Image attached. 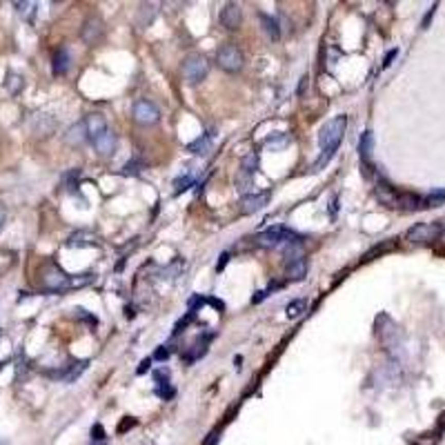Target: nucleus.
I'll return each instance as SVG.
<instances>
[{
	"mask_svg": "<svg viewBox=\"0 0 445 445\" xmlns=\"http://www.w3.org/2000/svg\"><path fill=\"white\" fill-rule=\"evenodd\" d=\"M227 261H229V254H227V252H225V254H220V261L216 263V272H220V269L227 265Z\"/></svg>",
	"mask_w": 445,
	"mask_h": 445,
	"instance_id": "obj_42",
	"label": "nucleus"
},
{
	"mask_svg": "<svg viewBox=\"0 0 445 445\" xmlns=\"http://www.w3.org/2000/svg\"><path fill=\"white\" fill-rule=\"evenodd\" d=\"M372 147H374V136L372 132H363L361 134V140H359V154H361V160L365 163V167L369 165V158H372Z\"/></svg>",
	"mask_w": 445,
	"mask_h": 445,
	"instance_id": "obj_15",
	"label": "nucleus"
},
{
	"mask_svg": "<svg viewBox=\"0 0 445 445\" xmlns=\"http://www.w3.org/2000/svg\"><path fill=\"white\" fill-rule=\"evenodd\" d=\"M91 441H96L98 445L105 443V428L100 425V423H96V425L91 428Z\"/></svg>",
	"mask_w": 445,
	"mask_h": 445,
	"instance_id": "obj_32",
	"label": "nucleus"
},
{
	"mask_svg": "<svg viewBox=\"0 0 445 445\" xmlns=\"http://www.w3.org/2000/svg\"><path fill=\"white\" fill-rule=\"evenodd\" d=\"M13 7H16V9H18V13H20V16H25L27 20H29V18H31L29 13L33 11V7H36V5H33V3H16Z\"/></svg>",
	"mask_w": 445,
	"mask_h": 445,
	"instance_id": "obj_33",
	"label": "nucleus"
},
{
	"mask_svg": "<svg viewBox=\"0 0 445 445\" xmlns=\"http://www.w3.org/2000/svg\"><path fill=\"white\" fill-rule=\"evenodd\" d=\"M256 170H258V154H247L245 158H243V165H240V172L249 174V176H254Z\"/></svg>",
	"mask_w": 445,
	"mask_h": 445,
	"instance_id": "obj_25",
	"label": "nucleus"
},
{
	"mask_svg": "<svg viewBox=\"0 0 445 445\" xmlns=\"http://www.w3.org/2000/svg\"><path fill=\"white\" fill-rule=\"evenodd\" d=\"M334 154H336V150H329V152H323V154H321V156H319V158H316V160H314V165H312V170H314V172H321V170H323V167H325V165L329 163V160H332V158H334Z\"/></svg>",
	"mask_w": 445,
	"mask_h": 445,
	"instance_id": "obj_27",
	"label": "nucleus"
},
{
	"mask_svg": "<svg viewBox=\"0 0 445 445\" xmlns=\"http://www.w3.org/2000/svg\"><path fill=\"white\" fill-rule=\"evenodd\" d=\"M240 23H243V9H240V5L227 3L225 7H222V11H220V25L225 27V29L234 31V29H238V27H240Z\"/></svg>",
	"mask_w": 445,
	"mask_h": 445,
	"instance_id": "obj_8",
	"label": "nucleus"
},
{
	"mask_svg": "<svg viewBox=\"0 0 445 445\" xmlns=\"http://www.w3.org/2000/svg\"><path fill=\"white\" fill-rule=\"evenodd\" d=\"M96 243V236L91 232H76L69 236V240H67V247H89Z\"/></svg>",
	"mask_w": 445,
	"mask_h": 445,
	"instance_id": "obj_17",
	"label": "nucleus"
},
{
	"mask_svg": "<svg viewBox=\"0 0 445 445\" xmlns=\"http://www.w3.org/2000/svg\"><path fill=\"white\" fill-rule=\"evenodd\" d=\"M307 269H309V263H307V258H294V261H289L287 263V267H285V279L287 281H303L307 276Z\"/></svg>",
	"mask_w": 445,
	"mask_h": 445,
	"instance_id": "obj_13",
	"label": "nucleus"
},
{
	"mask_svg": "<svg viewBox=\"0 0 445 445\" xmlns=\"http://www.w3.org/2000/svg\"><path fill=\"white\" fill-rule=\"evenodd\" d=\"M212 150V134L207 132V134H200V138H196L194 143H190L187 145V152H192V154H200V156H205L207 152Z\"/></svg>",
	"mask_w": 445,
	"mask_h": 445,
	"instance_id": "obj_16",
	"label": "nucleus"
},
{
	"mask_svg": "<svg viewBox=\"0 0 445 445\" xmlns=\"http://www.w3.org/2000/svg\"><path fill=\"white\" fill-rule=\"evenodd\" d=\"M261 23H263V29H265V33L272 40H279L281 38V29H279V23L272 18V16H267V13H261Z\"/></svg>",
	"mask_w": 445,
	"mask_h": 445,
	"instance_id": "obj_20",
	"label": "nucleus"
},
{
	"mask_svg": "<svg viewBox=\"0 0 445 445\" xmlns=\"http://www.w3.org/2000/svg\"><path fill=\"white\" fill-rule=\"evenodd\" d=\"M154 381L158 383V385H163V383H170V369L167 367H160L154 372Z\"/></svg>",
	"mask_w": 445,
	"mask_h": 445,
	"instance_id": "obj_34",
	"label": "nucleus"
},
{
	"mask_svg": "<svg viewBox=\"0 0 445 445\" xmlns=\"http://www.w3.org/2000/svg\"><path fill=\"white\" fill-rule=\"evenodd\" d=\"M7 89H9L11 94H18L20 89H23V78L16 76V73H9V80H7Z\"/></svg>",
	"mask_w": 445,
	"mask_h": 445,
	"instance_id": "obj_31",
	"label": "nucleus"
},
{
	"mask_svg": "<svg viewBox=\"0 0 445 445\" xmlns=\"http://www.w3.org/2000/svg\"><path fill=\"white\" fill-rule=\"evenodd\" d=\"M87 138V129H85V123H78L76 127H71L69 134H67V143L69 145H83Z\"/></svg>",
	"mask_w": 445,
	"mask_h": 445,
	"instance_id": "obj_21",
	"label": "nucleus"
},
{
	"mask_svg": "<svg viewBox=\"0 0 445 445\" xmlns=\"http://www.w3.org/2000/svg\"><path fill=\"white\" fill-rule=\"evenodd\" d=\"M192 185H194V178H192V174H185V176H180V178H176V180H174V194L187 192V190H190Z\"/></svg>",
	"mask_w": 445,
	"mask_h": 445,
	"instance_id": "obj_26",
	"label": "nucleus"
},
{
	"mask_svg": "<svg viewBox=\"0 0 445 445\" xmlns=\"http://www.w3.org/2000/svg\"><path fill=\"white\" fill-rule=\"evenodd\" d=\"M396 329H399V327H396V325H392V327H390V334H392V336H396ZM376 332H379V336L383 339V343H387V341H390V339H387V334H385V329H376Z\"/></svg>",
	"mask_w": 445,
	"mask_h": 445,
	"instance_id": "obj_41",
	"label": "nucleus"
},
{
	"mask_svg": "<svg viewBox=\"0 0 445 445\" xmlns=\"http://www.w3.org/2000/svg\"><path fill=\"white\" fill-rule=\"evenodd\" d=\"M210 73V63H207L205 56L200 53H190L185 60H183V78L187 85H198L203 83Z\"/></svg>",
	"mask_w": 445,
	"mask_h": 445,
	"instance_id": "obj_3",
	"label": "nucleus"
},
{
	"mask_svg": "<svg viewBox=\"0 0 445 445\" xmlns=\"http://www.w3.org/2000/svg\"><path fill=\"white\" fill-rule=\"evenodd\" d=\"M170 354H172V347H170V345H163V347L156 349L154 359H156V361H165V359H170Z\"/></svg>",
	"mask_w": 445,
	"mask_h": 445,
	"instance_id": "obj_36",
	"label": "nucleus"
},
{
	"mask_svg": "<svg viewBox=\"0 0 445 445\" xmlns=\"http://www.w3.org/2000/svg\"><path fill=\"white\" fill-rule=\"evenodd\" d=\"M216 60H218V67L220 69H225L229 73H236L243 69V65H245V56H243L240 47L238 45H222L220 49L216 51Z\"/></svg>",
	"mask_w": 445,
	"mask_h": 445,
	"instance_id": "obj_5",
	"label": "nucleus"
},
{
	"mask_svg": "<svg viewBox=\"0 0 445 445\" xmlns=\"http://www.w3.org/2000/svg\"><path fill=\"white\" fill-rule=\"evenodd\" d=\"M94 147H96V152L100 156H112L114 150H116V134L112 129H107L105 134H100V136L94 140Z\"/></svg>",
	"mask_w": 445,
	"mask_h": 445,
	"instance_id": "obj_14",
	"label": "nucleus"
},
{
	"mask_svg": "<svg viewBox=\"0 0 445 445\" xmlns=\"http://www.w3.org/2000/svg\"><path fill=\"white\" fill-rule=\"evenodd\" d=\"M154 16H156V5H143L140 7V11H138V18H136V23H138V27H147L154 20Z\"/></svg>",
	"mask_w": 445,
	"mask_h": 445,
	"instance_id": "obj_23",
	"label": "nucleus"
},
{
	"mask_svg": "<svg viewBox=\"0 0 445 445\" xmlns=\"http://www.w3.org/2000/svg\"><path fill=\"white\" fill-rule=\"evenodd\" d=\"M174 394H176V390H174L170 383H163V385H156V396L163 401H170L174 399Z\"/></svg>",
	"mask_w": 445,
	"mask_h": 445,
	"instance_id": "obj_28",
	"label": "nucleus"
},
{
	"mask_svg": "<svg viewBox=\"0 0 445 445\" xmlns=\"http://www.w3.org/2000/svg\"><path fill=\"white\" fill-rule=\"evenodd\" d=\"M376 196H379L381 203L387 205V207H396V200H399V194H396L390 185H379L376 187Z\"/></svg>",
	"mask_w": 445,
	"mask_h": 445,
	"instance_id": "obj_19",
	"label": "nucleus"
},
{
	"mask_svg": "<svg viewBox=\"0 0 445 445\" xmlns=\"http://www.w3.org/2000/svg\"><path fill=\"white\" fill-rule=\"evenodd\" d=\"M40 283L47 292H65V289L76 287V279L67 276L63 269L56 265H47L43 269V276H40Z\"/></svg>",
	"mask_w": 445,
	"mask_h": 445,
	"instance_id": "obj_4",
	"label": "nucleus"
},
{
	"mask_svg": "<svg viewBox=\"0 0 445 445\" xmlns=\"http://www.w3.org/2000/svg\"><path fill=\"white\" fill-rule=\"evenodd\" d=\"M436 9H439V5H436V3H434L432 7H430V9H428V13H425V18H423V23H421V27H423V29H428V27H430V20H432V18H434V13H436Z\"/></svg>",
	"mask_w": 445,
	"mask_h": 445,
	"instance_id": "obj_37",
	"label": "nucleus"
},
{
	"mask_svg": "<svg viewBox=\"0 0 445 445\" xmlns=\"http://www.w3.org/2000/svg\"><path fill=\"white\" fill-rule=\"evenodd\" d=\"M267 296V292H256V296H252V303H261Z\"/></svg>",
	"mask_w": 445,
	"mask_h": 445,
	"instance_id": "obj_45",
	"label": "nucleus"
},
{
	"mask_svg": "<svg viewBox=\"0 0 445 445\" xmlns=\"http://www.w3.org/2000/svg\"><path fill=\"white\" fill-rule=\"evenodd\" d=\"M443 234V227L439 222H416L405 232V238L410 243H432Z\"/></svg>",
	"mask_w": 445,
	"mask_h": 445,
	"instance_id": "obj_6",
	"label": "nucleus"
},
{
	"mask_svg": "<svg viewBox=\"0 0 445 445\" xmlns=\"http://www.w3.org/2000/svg\"><path fill=\"white\" fill-rule=\"evenodd\" d=\"M396 207H399V210H421L423 198L416 196V194H399Z\"/></svg>",
	"mask_w": 445,
	"mask_h": 445,
	"instance_id": "obj_18",
	"label": "nucleus"
},
{
	"mask_svg": "<svg viewBox=\"0 0 445 445\" xmlns=\"http://www.w3.org/2000/svg\"><path fill=\"white\" fill-rule=\"evenodd\" d=\"M218 441H220V430H214V432H210V436L205 439L203 445H216Z\"/></svg>",
	"mask_w": 445,
	"mask_h": 445,
	"instance_id": "obj_39",
	"label": "nucleus"
},
{
	"mask_svg": "<svg viewBox=\"0 0 445 445\" xmlns=\"http://www.w3.org/2000/svg\"><path fill=\"white\" fill-rule=\"evenodd\" d=\"M103 33H105V27H103V20L98 16L89 18L87 23L83 25V31H80V36L87 45H98L100 40H103Z\"/></svg>",
	"mask_w": 445,
	"mask_h": 445,
	"instance_id": "obj_9",
	"label": "nucleus"
},
{
	"mask_svg": "<svg viewBox=\"0 0 445 445\" xmlns=\"http://www.w3.org/2000/svg\"><path fill=\"white\" fill-rule=\"evenodd\" d=\"M73 312H76V316H78V319H83V321H87V323H91V325H96V323H98V321H96V316L87 314L83 307H76V309H73Z\"/></svg>",
	"mask_w": 445,
	"mask_h": 445,
	"instance_id": "obj_35",
	"label": "nucleus"
},
{
	"mask_svg": "<svg viewBox=\"0 0 445 445\" xmlns=\"http://www.w3.org/2000/svg\"><path fill=\"white\" fill-rule=\"evenodd\" d=\"M399 56V49H390L387 53H385V58H383V69H387L390 65H392V60Z\"/></svg>",
	"mask_w": 445,
	"mask_h": 445,
	"instance_id": "obj_38",
	"label": "nucleus"
},
{
	"mask_svg": "<svg viewBox=\"0 0 445 445\" xmlns=\"http://www.w3.org/2000/svg\"><path fill=\"white\" fill-rule=\"evenodd\" d=\"M134 425H136V421H134V419H125L123 423H120V428H118V432H125V430H127V428H134Z\"/></svg>",
	"mask_w": 445,
	"mask_h": 445,
	"instance_id": "obj_43",
	"label": "nucleus"
},
{
	"mask_svg": "<svg viewBox=\"0 0 445 445\" xmlns=\"http://www.w3.org/2000/svg\"><path fill=\"white\" fill-rule=\"evenodd\" d=\"M336 205H339V198H332V207H329V212L336 214Z\"/></svg>",
	"mask_w": 445,
	"mask_h": 445,
	"instance_id": "obj_47",
	"label": "nucleus"
},
{
	"mask_svg": "<svg viewBox=\"0 0 445 445\" xmlns=\"http://www.w3.org/2000/svg\"><path fill=\"white\" fill-rule=\"evenodd\" d=\"M150 367H152V359H143V361H140V365H138V369H136V374H145Z\"/></svg>",
	"mask_w": 445,
	"mask_h": 445,
	"instance_id": "obj_40",
	"label": "nucleus"
},
{
	"mask_svg": "<svg viewBox=\"0 0 445 445\" xmlns=\"http://www.w3.org/2000/svg\"><path fill=\"white\" fill-rule=\"evenodd\" d=\"M85 367H87V361H78V363H73V365H69L67 367V372H60V374H56V376H60L63 381H73L76 376H80V372H85Z\"/></svg>",
	"mask_w": 445,
	"mask_h": 445,
	"instance_id": "obj_24",
	"label": "nucleus"
},
{
	"mask_svg": "<svg viewBox=\"0 0 445 445\" xmlns=\"http://www.w3.org/2000/svg\"><path fill=\"white\" fill-rule=\"evenodd\" d=\"M71 67V53L67 47H60V49L53 53V63H51V71L53 76H65Z\"/></svg>",
	"mask_w": 445,
	"mask_h": 445,
	"instance_id": "obj_12",
	"label": "nucleus"
},
{
	"mask_svg": "<svg viewBox=\"0 0 445 445\" xmlns=\"http://www.w3.org/2000/svg\"><path fill=\"white\" fill-rule=\"evenodd\" d=\"M296 240H303L299 234H294L292 229H287V227H281V225H276V227H269V229H265V232H261V234H256L254 236V243L258 247H265V249H276V247H285V245H289V243H296Z\"/></svg>",
	"mask_w": 445,
	"mask_h": 445,
	"instance_id": "obj_1",
	"label": "nucleus"
},
{
	"mask_svg": "<svg viewBox=\"0 0 445 445\" xmlns=\"http://www.w3.org/2000/svg\"><path fill=\"white\" fill-rule=\"evenodd\" d=\"M305 85H307V76H303L301 78V85H299V94L303 96V91H305Z\"/></svg>",
	"mask_w": 445,
	"mask_h": 445,
	"instance_id": "obj_46",
	"label": "nucleus"
},
{
	"mask_svg": "<svg viewBox=\"0 0 445 445\" xmlns=\"http://www.w3.org/2000/svg\"><path fill=\"white\" fill-rule=\"evenodd\" d=\"M443 200H445V192H436L432 196L423 198V207H436V205H441Z\"/></svg>",
	"mask_w": 445,
	"mask_h": 445,
	"instance_id": "obj_30",
	"label": "nucleus"
},
{
	"mask_svg": "<svg viewBox=\"0 0 445 445\" xmlns=\"http://www.w3.org/2000/svg\"><path fill=\"white\" fill-rule=\"evenodd\" d=\"M125 314H127V319H134V309H132V307H127Z\"/></svg>",
	"mask_w": 445,
	"mask_h": 445,
	"instance_id": "obj_49",
	"label": "nucleus"
},
{
	"mask_svg": "<svg viewBox=\"0 0 445 445\" xmlns=\"http://www.w3.org/2000/svg\"><path fill=\"white\" fill-rule=\"evenodd\" d=\"M307 312V301L305 299H296V301H292L289 305L285 307V314H287V319H299V316H303Z\"/></svg>",
	"mask_w": 445,
	"mask_h": 445,
	"instance_id": "obj_22",
	"label": "nucleus"
},
{
	"mask_svg": "<svg viewBox=\"0 0 445 445\" xmlns=\"http://www.w3.org/2000/svg\"><path fill=\"white\" fill-rule=\"evenodd\" d=\"M140 170H143V163H140V160H129V163L120 170V174H123V176H136Z\"/></svg>",
	"mask_w": 445,
	"mask_h": 445,
	"instance_id": "obj_29",
	"label": "nucleus"
},
{
	"mask_svg": "<svg viewBox=\"0 0 445 445\" xmlns=\"http://www.w3.org/2000/svg\"><path fill=\"white\" fill-rule=\"evenodd\" d=\"M269 198H272V194L269 192H261V194H249L240 200V212L243 214H254V212H261L263 207L269 203Z\"/></svg>",
	"mask_w": 445,
	"mask_h": 445,
	"instance_id": "obj_10",
	"label": "nucleus"
},
{
	"mask_svg": "<svg viewBox=\"0 0 445 445\" xmlns=\"http://www.w3.org/2000/svg\"><path fill=\"white\" fill-rule=\"evenodd\" d=\"M205 303H210V305H214L216 309H220V312L225 309V305H222V303H220L218 299H212V296H210V299H205Z\"/></svg>",
	"mask_w": 445,
	"mask_h": 445,
	"instance_id": "obj_44",
	"label": "nucleus"
},
{
	"mask_svg": "<svg viewBox=\"0 0 445 445\" xmlns=\"http://www.w3.org/2000/svg\"><path fill=\"white\" fill-rule=\"evenodd\" d=\"M0 445H9V443H7L5 439H0Z\"/></svg>",
	"mask_w": 445,
	"mask_h": 445,
	"instance_id": "obj_50",
	"label": "nucleus"
},
{
	"mask_svg": "<svg viewBox=\"0 0 445 445\" xmlns=\"http://www.w3.org/2000/svg\"><path fill=\"white\" fill-rule=\"evenodd\" d=\"M83 123H85V129H87V138H89L91 143L100 136V134H105L107 129H109L103 114H89V116H87Z\"/></svg>",
	"mask_w": 445,
	"mask_h": 445,
	"instance_id": "obj_11",
	"label": "nucleus"
},
{
	"mask_svg": "<svg viewBox=\"0 0 445 445\" xmlns=\"http://www.w3.org/2000/svg\"><path fill=\"white\" fill-rule=\"evenodd\" d=\"M345 127H347V116H336V118H332V120H327V123L321 127V134H319V145H321V150H323V152L339 150V143L343 140Z\"/></svg>",
	"mask_w": 445,
	"mask_h": 445,
	"instance_id": "obj_2",
	"label": "nucleus"
},
{
	"mask_svg": "<svg viewBox=\"0 0 445 445\" xmlns=\"http://www.w3.org/2000/svg\"><path fill=\"white\" fill-rule=\"evenodd\" d=\"M132 116H134V120H136L138 125L150 127V125H156L160 120V109L152 103V100L143 98V100H136V103H134Z\"/></svg>",
	"mask_w": 445,
	"mask_h": 445,
	"instance_id": "obj_7",
	"label": "nucleus"
},
{
	"mask_svg": "<svg viewBox=\"0 0 445 445\" xmlns=\"http://www.w3.org/2000/svg\"><path fill=\"white\" fill-rule=\"evenodd\" d=\"M3 222H5V210H3V205H0V227H3Z\"/></svg>",
	"mask_w": 445,
	"mask_h": 445,
	"instance_id": "obj_48",
	"label": "nucleus"
}]
</instances>
